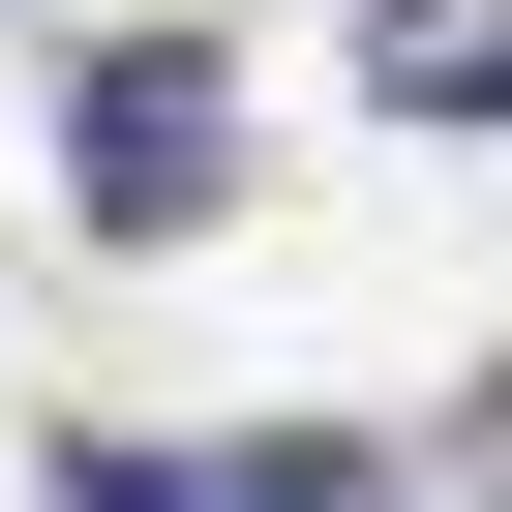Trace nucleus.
<instances>
[{"mask_svg":"<svg viewBox=\"0 0 512 512\" xmlns=\"http://www.w3.org/2000/svg\"><path fill=\"white\" fill-rule=\"evenodd\" d=\"M61 512H392L362 452H61Z\"/></svg>","mask_w":512,"mask_h":512,"instance_id":"2","label":"nucleus"},{"mask_svg":"<svg viewBox=\"0 0 512 512\" xmlns=\"http://www.w3.org/2000/svg\"><path fill=\"white\" fill-rule=\"evenodd\" d=\"M61 121H91V211H121V241H181V211H211V151H241V91H211V31H121V61L61 91Z\"/></svg>","mask_w":512,"mask_h":512,"instance_id":"1","label":"nucleus"},{"mask_svg":"<svg viewBox=\"0 0 512 512\" xmlns=\"http://www.w3.org/2000/svg\"><path fill=\"white\" fill-rule=\"evenodd\" d=\"M362 121H512V0H362Z\"/></svg>","mask_w":512,"mask_h":512,"instance_id":"3","label":"nucleus"}]
</instances>
